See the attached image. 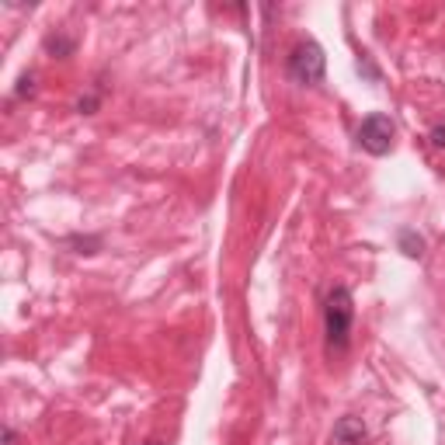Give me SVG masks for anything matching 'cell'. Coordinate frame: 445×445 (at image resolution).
I'll return each mask as SVG.
<instances>
[{
  "label": "cell",
  "instance_id": "5",
  "mask_svg": "<svg viewBox=\"0 0 445 445\" xmlns=\"http://www.w3.org/2000/svg\"><path fill=\"white\" fill-rule=\"evenodd\" d=\"M400 251L407 254V258H421L424 254V236L418 234V230H400Z\"/></svg>",
  "mask_w": 445,
  "mask_h": 445
},
{
  "label": "cell",
  "instance_id": "9",
  "mask_svg": "<svg viewBox=\"0 0 445 445\" xmlns=\"http://www.w3.org/2000/svg\"><path fill=\"white\" fill-rule=\"evenodd\" d=\"M143 445H164V442H143Z\"/></svg>",
  "mask_w": 445,
  "mask_h": 445
},
{
  "label": "cell",
  "instance_id": "4",
  "mask_svg": "<svg viewBox=\"0 0 445 445\" xmlns=\"http://www.w3.org/2000/svg\"><path fill=\"white\" fill-rule=\"evenodd\" d=\"M366 442V421L362 418H341L334 424V445H362Z\"/></svg>",
  "mask_w": 445,
  "mask_h": 445
},
{
  "label": "cell",
  "instance_id": "7",
  "mask_svg": "<svg viewBox=\"0 0 445 445\" xmlns=\"http://www.w3.org/2000/svg\"><path fill=\"white\" fill-rule=\"evenodd\" d=\"M14 94H18V98H31V94H35V77H31V74H28V77H21L18 80V91H14Z\"/></svg>",
  "mask_w": 445,
  "mask_h": 445
},
{
  "label": "cell",
  "instance_id": "1",
  "mask_svg": "<svg viewBox=\"0 0 445 445\" xmlns=\"http://www.w3.org/2000/svg\"><path fill=\"white\" fill-rule=\"evenodd\" d=\"M351 327H355V299L348 286H331L324 299V334H327V351H344L351 344Z\"/></svg>",
  "mask_w": 445,
  "mask_h": 445
},
{
  "label": "cell",
  "instance_id": "3",
  "mask_svg": "<svg viewBox=\"0 0 445 445\" xmlns=\"http://www.w3.org/2000/svg\"><path fill=\"white\" fill-rule=\"evenodd\" d=\"M393 136H396V126H393L390 115L383 111H369L359 126V146L372 154V157H386L393 150Z\"/></svg>",
  "mask_w": 445,
  "mask_h": 445
},
{
  "label": "cell",
  "instance_id": "2",
  "mask_svg": "<svg viewBox=\"0 0 445 445\" xmlns=\"http://www.w3.org/2000/svg\"><path fill=\"white\" fill-rule=\"evenodd\" d=\"M286 74L296 80V84H303V87H314V84H320L324 74H327V56H324V49L316 46L314 39H303V42H296L292 53H289Z\"/></svg>",
  "mask_w": 445,
  "mask_h": 445
},
{
  "label": "cell",
  "instance_id": "8",
  "mask_svg": "<svg viewBox=\"0 0 445 445\" xmlns=\"http://www.w3.org/2000/svg\"><path fill=\"white\" fill-rule=\"evenodd\" d=\"M431 146H439V150L445 146V126H435V129H431Z\"/></svg>",
  "mask_w": 445,
  "mask_h": 445
},
{
  "label": "cell",
  "instance_id": "6",
  "mask_svg": "<svg viewBox=\"0 0 445 445\" xmlns=\"http://www.w3.org/2000/svg\"><path fill=\"white\" fill-rule=\"evenodd\" d=\"M46 49L53 56H59V59H66V56L74 53V39H59V35H49L46 39Z\"/></svg>",
  "mask_w": 445,
  "mask_h": 445
}]
</instances>
